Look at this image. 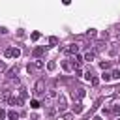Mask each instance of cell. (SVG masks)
Masks as SVG:
<instances>
[{
	"instance_id": "cell-1",
	"label": "cell",
	"mask_w": 120,
	"mask_h": 120,
	"mask_svg": "<svg viewBox=\"0 0 120 120\" xmlns=\"http://www.w3.org/2000/svg\"><path fill=\"white\" fill-rule=\"evenodd\" d=\"M56 109H58V112H66L68 101H66V96H64V94H60V96L56 98Z\"/></svg>"
},
{
	"instance_id": "cell-2",
	"label": "cell",
	"mask_w": 120,
	"mask_h": 120,
	"mask_svg": "<svg viewBox=\"0 0 120 120\" xmlns=\"http://www.w3.org/2000/svg\"><path fill=\"white\" fill-rule=\"evenodd\" d=\"M4 56H6V58H19V56H21V49H17V47H8V49L4 51Z\"/></svg>"
},
{
	"instance_id": "cell-3",
	"label": "cell",
	"mask_w": 120,
	"mask_h": 120,
	"mask_svg": "<svg viewBox=\"0 0 120 120\" xmlns=\"http://www.w3.org/2000/svg\"><path fill=\"white\" fill-rule=\"evenodd\" d=\"M45 68V62L39 58V60H34V64H28V71H39Z\"/></svg>"
},
{
	"instance_id": "cell-4",
	"label": "cell",
	"mask_w": 120,
	"mask_h": 120,
	"mask_svg": "<svg viewBox=\"0 0 120 120\" xmlns=\"http://www.w3.org/2000/svg\"><path fill=\"white\" fill-rule=\"evenodd\" d=\"M34 92H36L38 96H41V94L45 92V79H38V81H36V84H34Z\"/></svg>"
},
{
	"instance_id": "cell-5",
	"label": "cell",
	"mask_w": 120,
	"mask_h": 120,
	"mask_svg": "<svg viewBox=\"0 0 120 120\" xmlns=\"http://www.w3.org/2000/svg\"><path fill=\"white\" fill-rule=\"evenodd\" d=\"M84 94H86V92H84V88H81V86H79V88H73V90H71V98H73L75 101H81V99L84 98Z\"/></svg>"
},
{
	"instance_id": "cell-6",
	"label": "cell",
	"mask_w": 120,
	"mask_h": 120,
	"mask_svg": "<svg viewBox=\"0 0 120 120\" xmlns=\"http://www.w3.org/2000/svg\"><path fill=\"white\" fill-rule=\"evenodd\" d=\"M62 51L66 52V54H79V45H64L62 47Z\"/></svg>"
},
{
	"instance_id": "cell-7",
	"label": "cell",
	"mask_w": 120,
	"mask_h": 120,
	"mask_svg": "<svg viewBox=\"0 0 120 120\" xmlns=\"http://www.w3.org/2000/svg\"><path fill=\"white\" fill-rule=\"evenodd\" d=\"M82 109H84V107H82V103H81V101H73V105H71V112H73V114L82 112Z\"/></svg>"
},
{
	"instance_id": "cell-8",
	"label": "cell",
	"mask_w": 120,
	"mask_h": 120,
	"mask_svg": "<svg viewBox=\"0 0 120 120\" xmlns=\"http://www.w3.org/2000/svg\"><path fill=\"white\" fill-rule=\"evenodd\" d=\"M45 114H47L49 118H52V116H56V114H58V109H56V107H51V105H49V107L45 109Z\"/></svg>"
},
{
	"instance_id": "cell-9",
	"label": "cell",
	"mask_w": 120,
	"mask_h": 120,
	"mask_svg": "<svg viewBox=\"0 0 120 120\" xmlns=\"http://www.w3.org/2000/svg\"><path fill=\"white\" fill-rule=\"evenodd\" d=\"M22 103H24V99H22V98H19V96H17V98H15V96H11V99H9V105H13V107H15V105H22Z\"/></svg>"
},
{
	"instance_id": "cell-10",
	"label": "cell",
	"mask_w": 120,
	"mask_h": 120,
	"mask_svg": "<svg viewBox=\"0 0 120 120\" xmlns=\"http://www.w3.org/2000/svg\"><path fill=\"white\" fill-rule=\"evenodd\" d=\"M84 60H86V62L96 60V52H94V51H86V52H84Z\"/></svg>"
},
{
	"instance_id": "cell-11",
	"label": "cell",
	"mask_w": 120,
	"mask_h": 120,
	"mask_svg": "<svg viewBox=\"0 0 120 120\" xmlns=\"http://www.w3.org/2000/svg\"><path fill=\"white\" fill-rule=\"evenodd\" d=\"M62 68H64L66 71H71V69H75V68H73V64H71L69 60H62Z\"/></svg>"
},
{
	"instance_id": "cell-12",
	"label": "cell",
	"mask_w": 120,
	"mask_h": 120,
	"mask_svg": "<svg viewBox=\"0 0 120 120\" xmlns=\"http://www.w3.org/2000/svg\"><path fill=\"white\" fill-rule=\"evenodd\" d=\"M19 116H21V114H19L17 111H13V109L8 111V118H9V120H19Z\"/></svg>"
},
{
	"instance_id": "cell-13",
	"label": "cell",
	"mask_w": 120,
	"mask_h": 120,
	"mask_svg": "<svg viewBox=\"0 0 120 120\" xmlns=\"http://www.w3.org/2000/svg\"><path fill=\"white\" fill-rule=\"evenodd\" d=\"M43 52H45L43 47H36V49H34V56H36V60H39V56H41Z\"/></svg>"
},
{
	"instance_id": "cell-14",
	"label": "cell",
	"mask_w": 120,
	"mask_h": 120,
	"mask_svg": "<svg viewBox=\"0 0 120 120\" xmlns=\"http://www.w3.org/2000/svg\"><path fill=\"white\" fill-rule=\"evenodd\" d=\"M92 47H94V52H98V51H101V49H105V43H103V41H98V43H94Z\"/></svg>"
},
{
	"instance_id": "cell-15",
	"label": "cell",
	"mask_w": 120,
	"mask_h": 120,
	"mask_svg": "<svg viewBox=\"0 0 120 120\" xmlns=\"http://www.w3.org/2000/svg\"><path fill=\"white\" fill-rule=\"evenodd\" d=\"M111 79H112V77H111L109 71H103V73H101V81H103V82H109Z\"/></svg>"
},
{
	"instance_id": "cell-16",
	"label": "cell",
	"mask_w": 120,
	"mask_h": 120,
	"mask_svg": "<svg viewBox=\"0 0 120 120\" xmlns=\"http://www.w3.org/2000/svg\"><path fill=\"white\" fill-rule=\"evenodd\" d=\"M17 90H19V98H22V99H24V98L28 96V92H26V88H24V86H19Z\"/></svg>"
},
{
	"instance_id": "cell-17",
	"label": "cell",
	"mask_w": 120,
	"mask_h": 120,
	"mask_svg": "<svg viewBox=\"0 0 120 120\" xmlns=\"http://www.w3.org/2000/svg\"><path fill=\"white\" fill-rule=\"evenodd\" d=\"M75 114L73 112H62V120H73Z\"/></svg>"
},
{
	"instance_id": "cell-18",
	"label": "cell",
	"mask_w": 120,
	"mask_h": 120,
	"mask_svg": "<svg viewBox=\"0 0 120 120\" xmlns=\"http://www.w3.org/2000/svg\"><path fill=\"white\" fill-rule=\"evenodd\" d=\"M98 36V32H96V28H90L88 32H86V38H96Z\"/></svg>"
},
{
	"instance_id": "cell-19",
	"label": "cell",
	"mask_w": 120,
	"mask_h": 120,
	"mask_svg": "<svg viewBox=\"0 0 120 120\" xmlns=\"http://www.w3.org/2000/svg\"><path fill=\"white\" fill-rule=\"evenodd\" d=\"M47 69H49V71H54V69H56V62H52V60L47 62Z\"/></svg>"
},
{
	"instance_id": "cell-20",
	"label": "cell",
	"mask_w": 120,
	"mask_h": 120,
	"mask_svg": "<svg viewBox=\"0 0 120 120\" xmlns=\"http://www.w3.org/2000/svg\"><path fill=\"white\" fill-rule=\"evenodd\" d=\"M99 68H101V69H107V68H111V62H109V60H105V62H99Z\"/></svg>"
},
{
	"instance_id": "cell-21",
	"label": "cell",
	"mask_w": 120,
	"mask_h": 120,
	"mask_svg": "<svg viewBox=\"0 0 120 120\" xmlns=\"http://www.w3.org/2000/svg\"><path fill=\"white\" fill-rule=\"evenodd\" d=\"M111 77L112 79H120V69H112L111 71Z\"/></svg>"
},
{
	"instance_id": "cell-22",
	"label": "cell",
	"mask_w": 120,
	"mask_h": 120,
	"mask_svg": "<svg viewBox=\"0 0 120 120\" xmlns=\"http://www.w3.org/2000/svg\"><path fill=\"white\" fill-rule=\"evenodd\" d=\"M111 112L118 116V114H120V107H118V105H112V107H111Z\"/></svg>"
},
{
	"instance_id": "cell-23",
	"label": "cell",
	"mask_w": 120,
	"mask_h": 120,
	"mask_svg": "<svg viewBox=\"0 0 120 120\" xmlns=\"http://www.w3.org/2000/svg\"><path fill=\"white\" fill-rule=\"evenodd\" d=\"M39 105H41V103H39L38 99H32V101H30V107H32V109H38Z\"/></svg>"
},
{
	"instance_id": "cell-24",
	"label": "cell",
	"mask_w": 120,
	"mask_h": 120,
	"mask_svg": "<svg viewBox=\"0 0 120 120\" xmlns=\"http://www.w3.org/2000/svg\"><path fill=\"white\" fill-rule=\"evenodd\" d=\"M39 36H41L39 32H32V36H30V38H32V41H38V39H39Z\"/></svg>"
},
{
	"instance_id": "cell-25",
	"label": "cell",
	"mask_w": 120,
	"mask_h": 120,
	"mask_svg": "<svg viewBox=\"0 0 120 120\" xmlns=\"http://www.w3.org/2000/svg\"><path fill=\"white\" fill-rule=\"evenodd\" d=\"M49 43H51V45H56V43H58V38L51 36V38H49Z\"/></svg>"
},
{
	"instance_id": "cell-26",
	"label": "cell",
	"mask_w": 120,
	"mask_h": 120,
	"mask_svg": "<svg viewBox=\"0 0 120 120\" xmlns=\"http://www.w3.org/2000/svg\"><path fill=\"white\" fill-rule=\"evenodd\" d=\"M92 77H94L92 71H86V73H84V79H86V81H92Z\"/></svg>"
},
{
	"instance_id": "cell-27",
	"label": "cell",
	"mask_w": 120,
	"mask_h": 120,
	"mask_svg": "<svg viewBox=\"0 0 120 120\" xmlns=\"http://www.w3.org/2000/svg\"><path fill=\"white\" fill-rule=\"evenodd\" d=\"M90 82H92V86H98V84H99V79H98V77H92Z\"/></svg>"
},
{
	"instance_id": "cell-28",
	"label": "cell",
	"mask_w": 120,
	"mask_h": 120,
	"mask_svg": "<svg viewBox=\"0 0 120 120\" xmlns=\"http://www.w3.org/2000/svg\"><path fill=\"white\" fill-rule=\"evenodd\" d=\"M75 77H82V69H81V68L75 69Z\"/></svg>"
},
{
	"instance_id": "cell-29",
	"label": "cell",
	"mask_w": 120,
	"mask_h": 120,
	"mask_svg": "<svg viewBox=\"0 0 120 120\" xmlns=\"http://www.w3.org/2000/svg\"><path fill=\"white\" fill-rule=\"evenodd\" d=\"M6 116H8V112H6V111H4V109H0V120H4V118H6Z\"/></svg>"
},
{
	"instance_id": "cell-30",
	"label": "cell",
	"mask_w": 120,
	"mask_h": 120,
	"mask_svg": "<svg viewBox=\"0 0 120 120\" xmlns=\"http://www.w3.org/2000/svg\"><path fill=\"white\" fill-rule=\"evenodd\" d=\"M4 71H6V64H4V62H0V73H4Z\"/></svg>"
},
{
	"instance_id": "cell-31",
	"label": "cell",
	"mask_w": 120,
	"mask_h": 120,
	"mask_svg": "<svg viewBox=\"0 0 120 120\" xmlns=\"http://www.w3.org/2000/svg\"><path fill=\"white\" fill-rule=\"evenodd\" d=\"M92 120H101V118H99V116H94V118H92Z\"/></svg>"
},
{
	"instance_id": "cell-32",
	"label": "cell",
	"mask_w": 120,
	"mask_h": 120,
	"mask_svg": "<svg viewBox=\"0 0 120 120\" xmlns=\"http://www.w3.org/2000/svg\"><path fill=\"white\" fill-rule=\"evenodd\" d=\"M114 120H120V118H114Z\"/></svg>"
},
{
	"instance_id": "cell-33",
	"label": "cell",
	"mask_w": 120,
	"mask_h": 120,
	"mask_svg": "<svg viewBox=\"0 0 120 120\" xmlns=\"http://www.w3.org/2000/svg\"><path fill=\"white\" fill-rule=\"evenodd\" d=\"M0 75H2V73H0Z\"/></svg>"
}]
</instances>
